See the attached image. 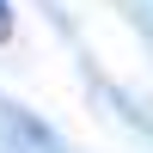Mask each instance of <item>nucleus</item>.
<instances>
[{"label": "nucleus", "instance_id": "obj_1", "mask_svg": "<svg viewBox=\"0 0 153 153\" xmlns=\"http://www.w3.org/2000/svg\"><path fill=\"white\" fill-rule=\"evenodd\" d=\"M6 31H12V19H6V0H0V37H6Z\"/></svg>", "mask_w": 153, "mask_h": 153}]
</instances>
